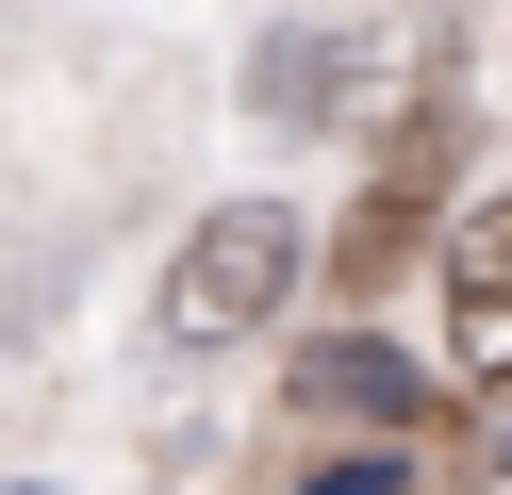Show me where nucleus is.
Masks as SVG:
<instances>
[{
    "label": "nucleus",
    "mask_w": 512,
    "mask_h": 495,
    "mask_svg": "<svg viewBox=\"0 0 512 495\" xmlns=\"http://www.w3.org/2000/svg\"><path fill=\"white\" fill-rule=\"evenodd\" d=\"M281 297H298V215L248 182V198H215V215L182 231V264H166V347H248Z\"/></svg>",
    "instance_id": "1"
},
{
    "label": "nucleus",
    "mask_w": 512,
    "mask_h": 495,
    "mask_svg": "<svg viewBox=\"0 0 512 495\" xmlns=\"http://www.w3.org/2000/svg\"><path fill=\"white\" fill-rule=\"evenodd\" d=\"M446 363L479 396H512V198H479L446 231Z\"/></svg>",
    "instance_id": "2"
},
{
    "label": "nucleus",
    "mask_w": 512,
    "mask_h": 495,
    "mask_svg": "<svg viewBox=\"0 0 512 495\" xmlns=\"http://www.w3.org/2000/svg\"><path fill=\"white\" fill-rule=\"evenodd\" d=\"M430 182H446V116H413V132H397V165L364 182V215H347V297H380L413 248H430Z\"/></svg>",
    "instance_id": "3"
},
{
    "label": "nucleus",
    "mask_w": 512,
    "mask_h": 495,
    "mask_svg": "<svg viewBox=\"0 0 512 495\" xmlns=\"http://www.w3.org/2000/svg\"><path fill=\"white\" fill-rule=\"evenodd\" d=\"M298 413H364V429H430V380H413L397 347H364V330H331V347H298Z\"/></svg>",
    "instance_id": "4"
},
{
    "label": "nucleus",
    "mask_w": 512,
    "mask_h": 495,
    "mask_svg": "<svg viewBox=\"0 0 512 495\" xmlns=\"http://www.w3.org/2000/svg\"><path fill=\"white\" fill-rule=\"evenodd\" d=\"M265 116H331V33H281L265 50Z\"/></svg>",
    "instance_id": "5"
},
{
    "label": "nucleus",
    "mask_w": 512,
    "mask_h": 495,
    "mask_svg": "<svg viewBox=\"0 0 512 495\" xmlns=\"http://www.w3.org/2000/svg\"><path fill=\"white\" fill-rule=\"evenodd\" d=\"M314 495H397V462H331V479H314Z\"/></svg>",
    "instance_id": "6"
},
{
    "label": "nucleus",
    "mask_w": 512,
    "mask_h": 495,
    "mask_svg": "<svg viewBox=\"0 0 512 495\" xmlns=\"http://www.w3.org/2000/svg\"><path fill=\"white\" fill-rule=\"evenodd\" d=\"M463 495H512V446H479V462H463Z\"/></svg>",
    "instance_id": "7"
}]
</instances>
